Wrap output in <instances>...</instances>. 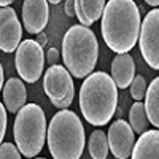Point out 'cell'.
<instances>
[{
    "instance_id": "obj_2",
    "label": "cell",
    "mask_w": 159,
    "mask_h": 159,
    "mask_svg": "<svg viewBox=\"0 0 159 159\" xmlns=\"http://www.w3.org/2000/svg\"><path fill=\"white\" fill-rule=\"evenodd\" d=\"M118 107V88L105 72H92L80 89V110L91 126H105Z\"/></svg>"
},
{
    "instance_id": "obj_4",
    "label": "cell",
    "mask_w": 159,
    "mask_h": 159,
    "mask_svg": "<svg viewBox=\"0 0 159 159\" xmlns=\"http://www.w3.org/2000/svg\"><path fill=\"white\" fill-rule=\"evenodd\" d=\"M48 150L54 159H80L84 150V127L75 111L61 110L48 124Z\"/></svg>"
},
{
    "instance_id": "obj_6",
    "label": "cell",
    "mask_w": 159,
    "mask_h": 159,
    "mask_svg": "<svg viewBox=\"0 0 159 159\" xmlns=\"http://www.w3.org/2000/svg\"><path fill=\"white\" fill-rule=\"evenodd\" d=\"M43 89L51 103L59 110H69L75 97L73 78L62 65H51L43 76Z\"/></svg>"
},
{
    "instance_id": "obj_27",
    "label": "cell",
    "mask_w": 159,
    "mask_h": 159,
    "mask_svg": "<svg viewBox=\"0 0 159 159\" xmlns=\"http://www.w3.org/2000/svg\"><path fill=\"white\" fill-rule=\"evenodd\" d=\"M147 3H148L150 7H154V8H157V7H159V0H147Z\"/></svg>"
},
{
    "instance_id": "obj_1",
    "label": "cell",
    "mask_w": 159,
    "mask_h": 159,
    "mask_svg": "<svg viewBox=\"0 0 159 159\" xmlns=\"http://www.w3.org/2000/svg\"><path fill=\"white\" fill-rule=\"evenodd\" d=\"M140 10L132 0H110L105 5L100 32L103 42L116 54H127L140 35Z\"/></svg>"
},
{
    "instance_id": "obj_18",
    "label": "cell",
    "mask_w": 159,
    "mask_h": 159,
    "mask_svg": "<svg viewBox=\"0 0 159 159\" xmlns=\"http://www.w3.org/2000/svg\"><path fill=\"white\" fill-rule=\"evenodd\" d=\"M78 2H80V7H81L83 16L89 22V25H92L96 21L102 18L103 10H105L103 0H78Z\"/></svg>"
},
{
    "instance_id": "obj_14",
    "label": "cell",
    "mask_w": 159,
    "mask_h": 159,
    "mask_svg": "<svg viewBox=\"0 0 159 159\" xmlns=\"http://www.w3.org/2000/svg\"><path fill=\"white\" fill-rule=\"evenodd\" d=\"M130 159H159V130H147L137 139Z\"/></svg>"
},
{
    "instance_id": "obj_12",
    "label": "cell",
    "mask_w": 159,
    "mask_h": 159,
    "mask_svg": "<svg viewBox=\"0 0 159 159\" xmlns=\"http://www.w3.org/2000/svg\"><path fill=\"white\" fill-rule=\"evenodd\" d=\"M110 76L119 89H126L130 86L132 80L135 76V62L129 52L127 54H116V57L111 62Z\"/></svg>"
},
{
    "instance_id": "obj_9",
    "label": "cell",
    "mask_w": 159,
    "mask_h": 159,
    "mask_svg": "<svg viewBox=\"0 0 159 159\" xmlns=\"http://www.w3.org/2000/svg\"><path fill=\"white\" fill-rule=\"evenodd\" d=\"M108 148L115 159H127L135 147V132L124 119H116L108 129Z\"/></svg>"
},
{
    "instance_id": "obj_19",
    "label": "cell",
    "mask_w": 159,
    "mask_h": 159,
    "mask_svg": "<svg viewBox=\"0 0 159 159\" xmlns=\"http://www.w3.org/2000/svg\"><path fill=\"white\" fill-rule=\"evenodd\" d=\"M148 84L145 81V78L142 75H135L134 80L130 83V96L132 99H135V102H140L142 99H145V94H147Z\"/></svg>"
},
{
    "instance_id": "obj_20",
    "label": "cell",
    "mask_w": 159,
    "mask_h": 159,
    "mask_svg": "<svg viewBox=\"0 0 159 159\" xmlns=\"http://www.w3.org/2000/svg\"><path fill=\"white\" fill-rule=\"evenodd\" d=\"M22 154L13 143H2L0 145V159H22Z\"/></svg>"
},
{
    "instance_id": "obj_21",
    "label": "cell",
    "mask_w": 159,
    "mask_h": 159,
    "mask_svg": "<svg viewBox=\"0 0 159 159\" xmlns=\"http://www.w3.org/2000/svg\"><path fill=\"white\" fill-rule=\"evenodd\" d=\"M7 108L5 105L0 102V145L3 142V137L7 134V123H8V118H7Z\"/></svg>"
},
{
    "instance_id": "obj_29",
    "label": "cell",
    "mask_w": 159,
    "mask_h": 159,
    "mask_svg": "<svg viewBox=\"0 0 159 159\" xmlns=\"http://www.w3.org/2000/svg\"><path fill=\"white\" fill-rule=\"evenodd\" d=\"M37 159H46V157H37Z\"/></svg>"
},
{
    "instance_id": "obj_15",
    "label": "cell",
    "mask_w": 159,
    "mask_h": 159,
    "mask_svg": "<svg viewBox=\"0 0 159 159\" xmlns=\"http://www.w3.org/2000/svg\"><path fill=\"white\" fill-rule=\"evenodd\" d=\"M145 111L148 121L159 130V76L150 83L147 94H145Z\"/></svg>"
},
{
    "instance_id": "obj_10",
    "label": "cell",
    "mask_w": 159,
    "mask_h": 159,
    "mask_svg": "<svg viewBox=\"0 0 159 159\" xmlns=\"http://www.w3.org/2000/svg\"><path fill=\"white\" fill-rule=\"evenodd\" d=\"M22 27L16 11L11 7L0 8V49L3 52H13L21 45Z\"/></svg>"
},
{
    "instance_id": "obj_25",
    "label": "cell",
    "mask_w": 159,
    "mask_h": 159,
    "mask_svg": "<svg viewBox=\"0 0 159 159\" xmlns=\"http://www.w3.org/2000/svg\"><path fill=\"white\" fill-rule=\"evenodd\" d=\"M2 89H3V67L0 64V92H2Z\"/></svg>"
},
{
    "instance_id": "obj_24",
    "label": "cell",
    "mask_w": 159,
    "mask_h": 159,
    "mask_svg": "<svg viewBox=\"0 0 159 159\" xmlns=\"http://www.w3.org/2000/svg\"><path fill=\"white\" fill-rule=\"evenodd\" d=\"M35 42H37V43H38L40 46L43 48V46L46 45V35H45L43 32H42V34H38V35H37V40H35Z\"/></svg>"
},
{
    "instance_id": "obj_3",
    "label": "cell",
    "mask_w": 159,
    "mask_h": 159,
    "mask_svg": "<svg viewBox=\"0 0 159 159\" xmlns=\"http://www.w3.org/2000/svg\"><path fill=\"white\" fill-rule=\"evenodd\" d=\"M99 43L96 34L84 25H72L62 38V61L75 78H88L97 64Z\"/></svg>"
},
{
    "instance_id": "obj_5",
    "label": "cell",
    "mask_w": 159,
    "mask_h": 159,
    "mask_svg": "<svg viewBox=\"0 0 159 159\" xmlns=\"http://www.w3.org/2000/svg\"><path fill=\"white\" fill-rule=\"evenodd\" d=\"M46 116L37 103H25L13 123V137L16 148L25 157H35L43 150L46 142Z\"/></svg>"
},
{
    "instance_id": "obj_13",
    "label": "cell",
    "mask_w": 159,
    "mask_h": 159,
    "mask_svg": "<svg viewBox=\"0 0 159 159\" xmlns=\"http://www.w3.org/2000/svg\"><path fill=\"white\" fill-rule=\"evenodd\" d=\"M25 99H27V91L19 78H10L3 84V105L7 111L18 115L22 107H25Z\"/></svg>"
},
{
    "instance_id": "obj_23",
    "label": "cell",
    "mask_w": 159,
    "mask_h": 159,
    "mask_svg": "<svg viewBox=\"0 0 159 159\" xmlns=\"http://www.w3.org/2000/svg\"><path fill=\"white\" fill-rule=\"evenodd\" d=\"M64 11L69 18H73L75 16V0H67L65 7H64Z\"/></svg>"
},
{
    "instance_id": "obj_7",
    "label": "cell",
    "mask_w": 159,
    "mask_h": 159,
    "mask_svg": "<svg viewBox=\"0 0 159 159\" xmlns=\"http://www.w3.org/2000/svg\"><path fill=\"white\" fill-rule=\"evenodd\" d=\"M45 52L35 40H24L16 49L15 65L19 76L27 83H35L40 80L45 67Z\"/></svg>"
},
{
    "instance_id": "obj_26",
    "label": "cell",
    "mask_w": 159,
    "mask_h": 159,
    "mask_svg": "<svg viewBox=\"0 0 159 159\" xmlns=\"http://www.w3.org/2000/svg\"><path fill=\"white\" fill-rule=\"evenodd\" d=\"M11 5V0H0V8H8Z\"/></svg>"
},
{
    "instance_id": "obj_17",
    "label": "cell",
    "mask_w": 159,
    "mask_h": 159,
    "mask_svg": "<svg viewBox=\"0 0 159 159\" xmlns=\"http://www.w3.org/2000/svg\"><path fill=\"white\" fill-rule=\"evenodd\" d=\"M88 147H89V154L92 159H107L110 148H108V139L105 135V132L99 129L92 132L89 137Z\"/></svg>"
},
{
    "instance_id": "obj_22",
    "label": "cell",
    "mask_w": 159,
    "mask_h": 159,
    "mask_svg": "<svg viewBox=\"0 0 159 159\" xmlns=\"http://www.w3.org/2000/svg\"><path fill=\"white\" fill-rule=\"evenodd\" d=\"M57 61H59V51L56 48H49L46 52V62H49L51 65H56Z\"/></svg>"
},
{
    "instance_id": "obj_16",
    "label": "cell",
    "mask_w": 159,
    "mask_h": 159,
    "mask_svg": "<svg viewBox=\"0 0 159 159\" xmlns=\"http://www.w3.org/2000/svg\"><path fill=\"white\" fill-rule=\"evenodd\" d=\"M129 124H130L132 130H134L135 134H139V135H142L143 132L148 130L150 121H148L147 111H145V105L142 102H135L130 107V111H129Z\"/></svg>"
},
{
    "instance_id": "obj_28",
    "label": "cell",
    "mask_w": 159,
    "mask_h": 159,
    "mask_svg": "<svg viewBox=\"0 0 159 159\" xmlns=\"http://www.w3.org/2000/svg\"><path fill=\"white\" fill-rule=\"evenodd\" d=\"M49 3H51V5H57V3H59V0H49L48 5H49Z\"/></svg>"
},
{
    "instance_id": "obj_11",
    "label": "cell",
    "mask_w": 159,
    "mask_h": 159,
    "mask_svg": "<svg viewBox=\"0 0 159 159\" xmlns=\"http://www.w3.org/2000/svg\"><path fill=\"white\" fill-rule=\"evenodd\" d=\"M49 19L46 0H25L22 3V24L29 34H42Z\"/></svg>"
},
{
    "instance_id": "obj_8",
    "label": "cell",
    "mask_w": 159,
    "mask_h": 159,
    "mask_svg": "<svg viewBox=\"0 0 159 159\" xmlns=\"http://www.w3.org/2000/svg\"><path fill=\"white\" fill-rule=\"evenodd\" d=\"M139 46L143 61L151 69L159 70V10H150L145 16L140 35H139Z\"/></svg>"
}]
</instances>
